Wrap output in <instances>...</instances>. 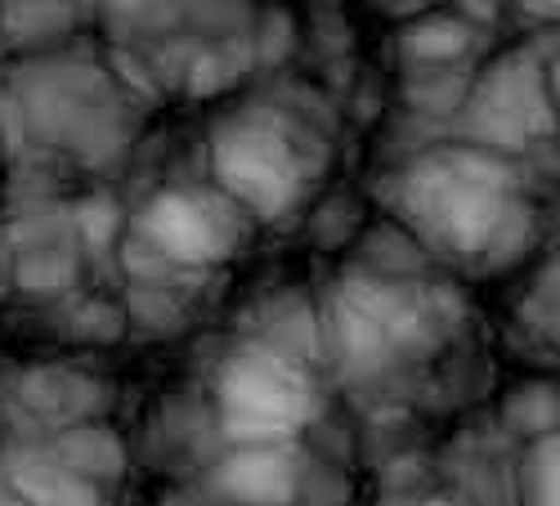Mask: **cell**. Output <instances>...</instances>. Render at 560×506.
Instances as JSON below:
<instances>
[{"instance_id":"4","label":"cell","mask_w":560,"mask_h":506,"mask_svg":"<svg viewBox=\"0 0 560 506\" xmlns=\"http://www.w3.org/2000/svg\"><path fill=\"white\" fill-rule=\"evenodd\" d=\"M224 170L260 207H278V202H283V193H288V162H283V153H278L273 144H260V140L233 144L224 153Z\"/></svg>"},{"instance_id":"3","label":"cell","mask_w":560,"mask_h":506,"mask_svg":"<svg viewBox=\"0 0 560 506\" xmlns=\"http://www.w3.org/2000/svg\"><path fill=\"white\" fill-rule=\"evenodd\" d=\"M220 484L247 506H288L296 493V467L283 448L260 444V448H247L243 457H233Z\"/></svg>"},{"instance_id":"7","label":"cell","mask_w":560,"mask_h":506,"mask_svg":"<svg viewBox=\"0 0 560 506\" xmlns=\"http://www.w3.org/2000/svg\"><path fill=\"white\" fill-rule=\"evenodd\" d=\"M529 5H534V10H551V0H529Z\"/></svg>"},{"instance_id":"5","label":"cell","mask_w":560,"mask_h":506,"mask_svg":"<svg viewBox=\"0 0 560 506\" xmlns=\"http://www.w3.org/2000/svg\"><path fill=\"white\" fill-rule=\"evenodd\" d=\"M19 489L32 506H95V489L72 467H32L19 475Z\"/></svg>"},{"instance_id":"2","label":"cell","mask_w":560,"mask_h":506,"mask_svg":"<svg viewBox=\"0 0 560 506\" xmlns=\"http://www.w3.org/2000/svg\"><path fill=\"white\" fill-rule=\"evenodd\" d=\"M149 234L179 260H211L229 247L224 224L194 198H162L149 211Z\"/></svg>"},{"instance_id":"1","label":"cell","mask_w":560,"mask_h":506,"mask_svg":"<svg viewBox=\"0 0 560 506\" xmlns=\"http://www.w3.org/2000/svg\"><path fill=\"white\" fill-rule=\"evenodd\" d=\"M220 403L229 426L243 431L238 439L273 444L310 412V390L292 373V363L273 354H243L220 373Z\"/></svg>"},{"instance_id":"6","label":"cell","mask_w":560,"mask_h":506,"mask_svg":"<svg viewBox=\"0 0 560 506\" xmlns=\"http://www.w3.org/2000/svg\"><path fill=\"white\" fill-rule=\"evenodd\" d=\"M525 506H556V439H547L534 462H529V475H525Z\"/></svg>"}]
</instances>
